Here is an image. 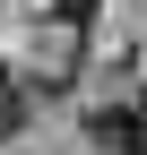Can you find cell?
<instances>
[{"instance_id":"3","label":"cell","mask_w":147,"mask_h":155,"mask_svg":"<svg viewBox=\"0 0 147 155\" xmlns=\"http://www.w3.org/2000/svg\"><path fill=\"white\" fill-rule=\"evenodd\" d=\"M130 155H147V121H138V138H130Z\"/></svg>"},{"instance_id":"2","label":"cell","mask_w":147,"mask_h":155,"mask_svg":"<svg viewBox=\"0 0 147 155\" xmlns=\"http://www.w3.org/2000/svg\"><path fill=\"white\" fill-rule=\"evenodd\" d=\"M26 112H35V95L17 86L9 69H0V138H17V129H26Z\"/></svg>"},{"instance_id":"1","label":"cell","mask_w":147,"mask_h":155,"mask_svg":"<svg viewBox=\"0 0 147 155\" xmlns=\"http://www.w3.org/2000/svg\"><path fill=\"white\" fill-rule=\"evenodd\" d=\"M138 121H147V95H138V104H95V112H87V138H95L104 155H130Z\"/></svg>"}]
</instances>
